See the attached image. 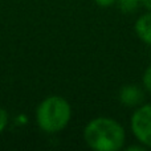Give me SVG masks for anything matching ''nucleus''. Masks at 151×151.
<instances>
[{"instance_id": "nucleus-8", "label": "nucleus", "mask_w": 151, "mask_h": 151, "mask_svg": "<svg viewBox=\"0 0 151 151\" xmlns=\"http://www.w3.org/2000/svg\"><path fill=\"white\" fill-rule=\"evenodd\" d=\"M8 125V113L5 109L0 107V133L4 131V129Z\"/></svg>"}, {"instance_id": "nucleus-3", "label": "nucleus", "mask_w": 151, "mask_h": 151, "mask_svg": "<svg viewBox=\"0 0 151 151\" xmlns=\"http://www.w3.org/2000/svg\"><path fill=\"white\" fill-rule=\"evenodd\" d=\"M133 135L146 149H151V104L135 107L130 119Z\"/></svg>"}, {"instance_id": "nucleus-10", "label": "nucleus", "mask_w": 151, "mask_h": 151, "mask_svg": "<svg viewBox=\"0 0 151 151\" xmlns=\"http://www.w3.org/2000/svg\"><path fill=\"white\" fill-rule=\"evenodd\" d=\"M141 4L143 5L147 11H151V0H141Z\"/></svg>"}, {"instance_id": "nucleus-4", "label": "nucleus", "mask_w": 151, "mask_h": 151, "mask_svg": "<svg viewBox=\"0 0 151 151\" xmlns=\"http://www.w3.org/2000/svg\"><path fill=\"white\" fill-rule=\"evenodd\" d=\"M118 99L126 107H138L145 99L143 89L135 83L123 85L118 91Z\"/></svg>"}, {"instance_id": "nucleus-2", "label": "nucleus", "mask_w": 151, "mask_h": 151, "mask_svg": "<svg viewBox=\"0 0 151 151\" xmlns=\"http://www.w3.org/2000/svg\"><path fill=\"white\" fill-rule=\"evenodd\" d=\"M72 118L70 104L61 96H49L36 109V122L47 134H57L69 125Z\"/></svg>"}, {"instance_id": "nucleus-6", "label": "nucleus", "mask_w": 151, "mask_h": 151, "mask_svg": "<svg viewBox=\"0 0 151 151\" xmlns=\"http://www.w3.org/2000/svg\"><path fill=\"white\" fill-rule=\"evenodd\" d=\"M117 3H118L119 9L122 11V12L130 13L138 8V5L141 4V0H118Z\"/></svg>"}, {"instance_id": "nucleus-9", "label": "nucleus", "mask_w": 151, "mask_h": 151, "mask_svg": "<svg viewBox=\"0 0 151 151\" xmlns=\"http://www.w3.org/2000/svg\"><path fill=\"white\" fill-rule=\"evenodd\" d=\"M117 1L118 0H94V3L99 7H110V5L115 4Z\"/></svg>"}, {"instance_id": "nucleus-5", "label": "nucleus", "mask_w": 151, "mask_h": 151, "mask_svg": "<svg viewBox=\"0 0 151 151\" xmlns=\"http://www.w3.org/2000/svg\"><path fill=\"white\" fill-rule=\"evenodd\" d=\"M137 36L145 42V44L151 47V11L141 15L135 21L134 25Z\"/></svg>"}, {"instance_id": "nucleus-1", "label": "nucleus", "mask_w": 151, "mask_h": 151, "mask_svg": "<svg viewBox=\"0 0 151 151\" xmlns=\"http://www.w3.org/2000/svg\"><path fill=\"white\" fill-rule=\"evenodd\" d=\"M83 141L94 151H118L125 146L126 131L114 118L97 117L85 126Z\"/></svg>"}, {"instance_id": "nucleus-7", "label": "nucleus", "mask_w": 151, "mask_h": 151, "mask_svg": "<svg viewBox=\"0 0 151 151\" xmlns=\"http://www.w3.org/2000/svg\"><path fill=\"white\" fill-rule=\"evenodd\" d=\"M142 82H143V88L151 93V64L145 70L143 77H142Z\"/></svg>"}]
</instances>
